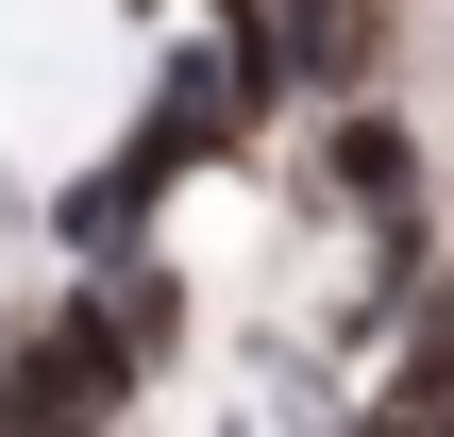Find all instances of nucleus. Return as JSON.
I'll return each mask as SVG.
<instances>
[{"instance_id":"f03ea898","label":"nucleus","mask_w":454,"mask_h":437,"mask_svg":"<svg viewBox=\"0 0 454 437\" xmlns=\"http://www.w3.org/2000/svg\"><path fill=\"white\" fill-rule=\"evenodd\" d=\"M270 185H286V219H303V236L404 219V202H438V118H421V101H404V67H387V84H354V101H303V118H286V152H270Z\"/></svg>"},{"instance_id":"0eeeda50","label":"nucleus","mask_w":454,"mask_h":437,"mask_svg":"<svg viewBox=\"0 0 454 437\" xmlns=\"http://www.w3.org/2000/svg\"><path fill=\"white\" fill-rule=\"evenodd\" d=\"M185 437H270V421H253V404H219V421H185Z\"/></svg>"},{"instance_id":"39448f33","label":"nucleus","mask_w":454,"mask_h":437,"mask_svg":"<svg viewBox=\"0 0 454 437\" xmlns=\"http://www.w3.org/2000/svg\"><path fill=\"white\" fill-rule=\"evenodd\" d=\"M84 286H101V320L135 337V371H152V387H185V371H202V269H185L168 236H135V253H101Z\"/></svg>"},{"instance_id":"f257e3e1","label":"nucleus","mask_w":454,"mask_h":437,"mask_svg":"<svg viewBox=\"0 0 454 437\" xmlns=\"http://www.w3.org/2000/svg\"><path fill=\"white\" fill-rule=\"evenodd\" d=\"M135 118H152V135H168L202 185H253V168L286 152V118H303L270 0H253V17H168V34L135 51Z\"/></svg>"},{"instance_id":"6e6552de","label":"nucleus","mask_w":454,"mask_h":437,"mask_svg":"<svg viewBox=\"0 0 454 437\" xmlns=\"http://www.w3.org/2000/svg\"><path fill=\"white\" fill-rule=\"evenodd\" d=\"M404 437H454V404H421V421H404Z\"/></svg>"},{"instance_id":"9d476101","label":"nucleus","mask_w":454,"mask_h":437,"mask_svg":"<svg viewBox=\"0 0 454 437\" xmlns=\"http://www.w3.org/2000/svg\"><path fill=\"white\" fill-rule=\"evenodd\" d=\"M371 17H387V34H404V17H421V0H371Z\"/></svg>"},{"instance_id":"7ed1b4c3","label":"nucleus","mask_w":454,"mask_h":437,"mask_svg":"<svg viewBox=\"0 0 454 437\" xmlns=\"http://www.w3.org/2000/svg\"><path fill=\"white\" fill-rule=\"evenodd\" d=\"M135 404H152V371H135V337L101 320V286H84V269H51V286H0V437L135 421Z\"/></svg>"},{"instance_id":"423d86ee","label":"nucleus","mask_w":454,"mask_h":437,"mask_svg":"<svg viewBox=\"0 0 454 437\" xmlns=\"http://www.w3.org/2000/svg\"><path fill=\"white\" fill-rule=\"evenodd\" d=\"M354 387H371V421H387V437L421 421V404H454V236H438V269L404 286V320H387V354H371Z\"/></svg>"},{"instance_id":"9b49d317","label":"nucleus","mask_w":454,"mask_h":437,"mask_svg":"<svg viewBox=\"0 0 454 437\" xmlns=\"http://www.w3.org/2000/svg\"><path fill=\"white\" fill-rule=\"evenodd\" d=\"M185 17H253V0H185Z\"/></svg>"},{"instance_id":"1a4fd4ad","label":"nucleus","mask_w":454,"mask_h":437,"mask_svg":"<svg viewBox=\"0 0 454 437\" xmlns=\"http://www.w3.org/2000/svg\"><path fill=\"white\" fill-rule=\"evenodd\" d=\"M67 437H152V421H67Z\"/></svg>"},{"instance_id":"20e7f679","label":"nucleus","mask_w":454,"mask_h":437,"mask_svg":"<svg viewBox=\"0 0 454 437\" xmlns=\"http://www.w3.org/2000/svg\"><path fill=\"white\" fill-rule=\"evenodd\" d=\"M185 185H202V168H185L135 101H118L84 152H51V185H34V253H51V269H101V253L168 236V202H185Z\"/></svg>"}]
</instances>
